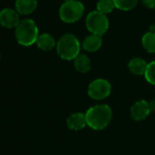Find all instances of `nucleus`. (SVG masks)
Wrapping results in <instances>:
<instances>
[{
  "instance_id": "20",
  "label": "nucleus",
  "mask_w": 155,
  "mask_h": 155,
  "mask_svg": "<svg viewBox=\"0 0 155 155\" xmlns=\"http://www.w3.org/2000/svg\"><path fill=\"white\" fill-rule=\"evenodd\" d=\"M149 106H150V112L155 111V101H151L150 102H149Z\"/></svg>"
},
{
  "instance_id": "18",
  "label": "nucleus",
  "mask_w": 155,
  "mask_h": 155,
  "mask_svg": "<svg viewBox=\"0 0 155 155\" xmlns=\"http://www.w3.org/2000/svg\"><path fill=\"white\" fill-rule=\"evenodd\" d=\"M144 77L148 83L151 85H155V60L148 64Z\"/></svg>"
},
{
  "instance_id": "9",
  "label": "nucleus",
  "mask_w": 155,
  "mask_h": 155,
  "mask_svg": "<svg viewBox=\"0 0 155 155\" xmlns=\"http://www.w3.org/2000/svg\"><path fill=\"white\" fill-rule=\"evenodd\" d=\"M67 126L72 130H81L87 126V120L84 113H72L67 120Z\"/></svg>"
},
{
  "instance_id": "2",
  "label": "nucleus",
  "mask_w": 155,
  "mask_h": 155,
  "mask_svg": "<svg viewBox=\"0 0 155 155\" xmlns=\"http://www.w3.org/2000/svg\"><path fill=\"white\" fill-rule=\"evenodd\" d=\"M57 52L64 60H74L81 52V43L76 36L68 33L63 35L57 43Z\"/></svg>"
},
{
  "instance_id": "19",
  "label": "nucleus",
  "mask_w": 155,
  "mask_h": 155,
  "mask_svg": "<svg viewBox=\"0 0 155 155\" xmlns=\"http://www.w3.org/2000/svg\"><path fill=\"white\" fill-rule=\"evenodd\" d=\"M143 5L149 8H155V0H141Z\"/></svg>"
},
{
  "instance_id": "16",
  "label": "nucleus",
  "mask_w": 155,
  "mask_h": 155,
  "mask_svg": "<svg viewBox=\"0 0 155 155\" xmlns=\"http://www.w3.org/2000/svg\"><path fill=\"white\" fill-rule=\"evenodd\" d=\"M116 8L113 0H100L97 4V10L104 15L109 14Z\"/></svg>"
},
{
  "instance_id": "5",
  "label": "nucleus",
  "mask_w": 155,
  "mask_h": 155,
  "mask_svg": "<svg viewBox=\"0 0 155 155\" xmlns=\"http://www.w3.org/2000/svg\"><path fill=\"white\" fill-rule=\"evenodd\" d=\"M109 19L106 15L96 11H91L86 18V27L88 30L97 36H103L109 29Z\"/></svg>"
},
{
  "instance_id": "4",
  "label": "nucleus",
  "mask_w": 155,
  "mask_h": 155,
  "mask_svg": "<svg viewBox=\"0 0 155 155\" xmlns=\"http://www.w3.org/2000/svg\"><path fill=\"white\" fill-rule=\"evenodd\" d=\"M85 11L84 5L78 0L66 1L59 8V18L65 23H75L80 20Z\"/></svg>"
},
{
  "instance_id": "12",
  "label": "nucleus",
  "mask_w": 155,
  "mask_h": 155,
  "mask_svg": "<svg viewBox=\"0 0 155 155\" xmlns=\"http://www.w3.org/2000/svg\"><path fill=\"white\" fill-rule=\"evenodd\" d=\"M147 62L140 58H134L130 59L128 65L130 71L136 76H144L145 71L147 69Z\"/></svg>"
},
{
  "instance_id": "1",
  "label": "nucleus",
  "mask_w": 155,
  "mask_h": 155,
  "mask_svg": "<svg viewBox=\"0 0 155 155\" xmlns=\"http://www.w3.org/2000/svg\"><path fill=\"white\" fill-rule=\"evenodd\" d=\"M87 125L95 130H101L105 129L111 120L112 110L110 106L106 104H99L90 108L86 113Z\"/></svg>"
},
{
  "instance_id": "6",
  "label": "nucleus",
  "mask_w": 155,
  "mask_h": 155,
  "mask_svg": "<svg viewBox=\"0 0 155 155\" xmlns=\"http://www.w3.org/2000/svg\"><path fill=\"white\" fill-rule=\"evenodd\" d=\"M111 93L110 83L104 79H97L91 82L88 87L89 96L96 101H101L108 98Z\"/></svg>"
},
{
  "instance_id": "7",
  "label": "nucleus",
  "mask_w": 155,
  "mask_h": 155,
  "mask_svg": "<svg viewBox=\"0 0 155 155\" xmlns=\"http://www.w3.org/2000/svg\"><path fill=\"white\" fill-rule=\"evenodd\" d=\"M150 113L149 102L144 100L136 101L130 108V117L136 121L145 120Z\"/></svg>"
},
{
  "instance_id": "8",
  "label": "nucleus",
  "mask_w": 155,
  "mask_h": 155,
  "mask_svg": "<svg viewBox=\"0 0 155 155\" xmlns=\"http://www.w3.org/2000/svg\"><path fill=\"white\" fill-rule=\"evenodd\" d=\"M18 13L10 8H5L0 11V23L7 28H17L20 23Z\"/></svg>"
},
{
  "instance_id": "13",
  "label": "nucleus",
  "mask_w": 155,
  "mask_h": 155,
  "mask_svg": "<svg viewBox=\"0 0 155 155\" xmlns=\"http://www.w3.org/2000/svg\"><path fill=\"white\" fill-rule=\"evenodd\" d=\"M36 43H37L38 47L40 49H42L43 51H49V50L53 49L55 46H57L55 38L48 33L39 35Z\"/></svg>"
},
{
  "instance_id": "15",
  "label": "nucleus",
  "mask_w": 155,
  "mask_h": 155,
  "mask_svg": "<svg viewBox=\"0 0 155 155\" xmlns=\"http://www.w3.org/2000/svg\"><path fill=\"white\" fill-rule=\"evenodd\" d=\"M141 43L145 50L149 53H155V33L147 32L141 38Z\"/></svg>"
},
{
  "instance_id": "11",
  "label": "nucleus",
  "mask_w": 155,
  "mask_h": 155,
  "mask_svg": "<svg viewBox=\"0 0 155 155\" xmlns=\"http://www.w3.org/2000/svg\"><path fill=\"white\" fill-rule=\"evenodd\" d=\"M102 45V38L97 35L88 36L82 42V48L88 52H96L98 51Z\"/></svg>"
},
{
  "instance_id": "14",
  "label": "nucleus",
  "mask_w": 155,
  "mask_h": 155,
  "mask_svg": "<svg viewBox=\"0 0 155 155\" xmlns=\"http://www.w3.org/2000/svg\"><path fill=\"white\" fill-rule=\"evenodd\" d=\"M74 66H75V68L79 72L86 73L91 69V62L90 58L87 55L80 54L74 59Z\"/></svg>"
},
{
  "instance_id": "10",
  "label": "nucleus",
  "mask_w": 155,
  "mask_h": 155,
  "mask_svg": "<svg viewBox=\"0 0 155 155\" xmlns=\"http://www.w3.org/2000/svg\"><path fill=\"white\" fill-rule=\"evenodd\" d=\"M16 10L21 15H29L34 12L38 7L37 0H17Z\"/></svg>"
},
{
  "instance_id": "22",
  "label": "nucleus",
  "mask_w": 155,
  "mask_h": 155,
  "mask_svg": "<svg viewBox=\"0 0 155 155\" xmlns=\"http://www.w3.org/2000/svg\"><path fill=\"white\" fill-rule=\"evenodd\" d=\"M66 1H69V0H65V2H66Z\"/></svg>"
},
{
  "instance_id": "21",
  "label": "nucleus",
  "mask_w": 155,
  "mask_h": 155,
  "mask_svg": "<svg viewBox=\"0 0 155 155\" xmlns=\"http://www.w3.org/2000/svg\"><path fill=\"white\" fill-rule=\"evenodd\" d=\"M150 32L155 33V24H152L150 26Z\"/></svg>"
},
{
  "instance_id": "17",
  "label": "nucleus",
  "mask_w": 155,
  "mask_h": 155,
  "mask_svg": "<svg viewBox=\"0 0 155 155\" xmlns=\"http://www.w3.org/2000/svg\"><path fill=\"white\" fill-rule=\"evenodd\" d=\"M115 8L123 10V11H129L136 7L138 0H113Z\"/></svg>"
},
{
  "instance_id": "3",
  "label": "nucleus",
  "mask_w": 155,
  "mask_h": 155,
  "mask_svg": "<svg viewBox=\"0 0 155 155\" xmlns=\"http://www.w3.org/2000/svg\"><path fill=\"white\" fill-rule=\"evenodd\" d=\"M15 33L18 42L25 47L33 45L38 38V28L36 23L29 18L21 20L16 28Z\"/></svg>"
}]
</instances>
